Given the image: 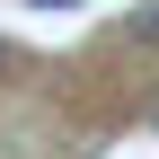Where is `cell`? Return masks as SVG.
Here are the masks:
<instances>
[{"instance_id":"cell-1","label":"cell","mask_w":159,"mask_h":159,"mask_svg":"<svg viewBox=\"0 0 159 159\" xmlns=\"http://www.w3.org/2000/svg\"><path fill=\"white\" fill-rule=\"evenodd\" d=\"M0 62H9V44H0Z\"/></svg>"}]
</instances>
